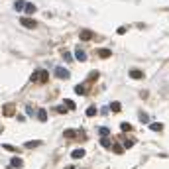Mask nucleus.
Here are the masks:
<instances>
[{
  "mask_svg": "<svg viewBox=\"0 0 169 169\" xmlns=\"http://www.w3.org/2000/svg\"><path fill=\"white\" fill-rule=\"evenodd\" d=\"M75 93H77V94H85V86H83V85H77V86H75Z\"/></svg>",
  "mask_w": 169,
  "mask_h": 169,
  "instance_id": "obj_24",
  "label": "nucleus"
},
{
  "mask_svg": "<svg viewBox=\"0 0 169 169\" xmlns=\"http://www.w3.org/2000/svg\"><path fill=\"white\" fill-rule=\"evenodd\" d=\"M47 79H49V73L45 69H39V71L32 73V77H30L32 83H47Z\"/></svg>",
  "mask_w": 169,
  "mask_h": 169,
  "instance_id": "obj_1",
  "label": "nucleus"
},
{
  "mask_svg": "<svg viewBox=\"0 0 169 169\" xmlns=\"http://www.w3.org/2000/svg\"><path fill=\"white\" fill-rule=\"evenodd\" d=\"M108 134H110L108 128H100V136H108Z\"/></svg>",
  "mask_w": 169,
  "mask_h": 169,
  "instance_id": "obj_26",
  "label": "nucleus"
},
{
  "mask_svg": "<svg viewBox=\"0 0 169 169\" xmlns=\"http://www.w3.org/2000/svg\"><path fill=\"white\" fill-rule=\"evenodd\" d=\"M100 146H102V147H106V150H108V147H112V142H110L108 138H102V140H100Z\"/></svg>",
  "mask_w": 169,
  "mask_h": 169,
  "instance_id": "obj_14",
  "label": "nucleus"
},
{
  "mask_svg": "<svg viewBox=\"0 0 169 169\" xmlns=\"http://www.w3.org/2000/svg\"><path fill=\"white\" fill-rule=\"evenodd\" d=\"M61 55H63V59L67 61V63H71V61H73V55H71V53H69V51H63V53H61Z\"/></svg>",
  "mask_w": 169,
  "mask_h": 169,
  "instance_id": "obj_17",
  "label": "nucleus"
},
{
  "mask_svg": "<svg viewBox=\"0 0 169 169\" xmlns=\"http://www.w3.org/2000/svg\"><path fill=\"white\" fill-rule=\"evenodd\" d=\"M79 38L83 39V42H89V39H93V38H94V34H93V32H90V30H81Z\"/></svg>",
  "mask_w": 169,
  "mask_h": 169,
  "instance_id": "obj_4",
  "label": "nucleus"
},
{
  "mask_svg": "<svg viewBox=\"0 0 169 169\" xmlns=\"http://www.w3.org/2000/svg\"><path fill=\"white\" fill-rule=\"evenodd\" d=\"M4 116H12V114H14V106L12 104H4Z\"/></svg>",
  "mask_w": 169,
  "mask_h": 169,
  "instance_id": "obj_9",
  "label": "nucleus"
},
{
  "mask_svg": "<svg viewBox=\"0 0 169 169\" xmlns=\"http://www.w3.org/2000/svg\"><path fill=\"white\" fill-rule=\"evenodd\" d=\"M38 118H39V120H42V122H45V120H47V112H45V110H39Z\"/></svg>",
  "mask_w": 169,
  "mask_h": 169,
  "instance_id": "obj_21",
  "label": "nucleus"
},
{
  "mask_svg": "<svg viewBox=\"0 0 169 169\" xmlns=\"http://www.w3.org/2000/svg\"><path fill=\"white\" fill-rule=\"evenodd\" d=\"M55 77H57V79H69V71H67V69H63V67H57L55 69Z\"/></svg>",
  "mask_w": 169,
  "mask_h": 169,
  "instance_id": "obj_3",
  "label": "nucleus"
},
{
  "mask_svg": "<svg viewBox=\"0 0 169 169\" xmlns=\"http://www.w3.org/2000/svg\"><path fill=\"white\" fill-rule=\"evenodd\" d=\"M24 6H26V2H24V0H18V2L14 4V8H16V10H24Z\"/></svg>",
  "mask_w": 169,
  "mask_h": 169,
  "instance_id": "obj_18",
  "label": "nucleus"
},
{
  "mask_svg": "<svg viewBox=\"0 0 169 169\" xmlns=\"http://www.w3.org/2000/svg\"><path fill=\"white\" fill-rule=\"evenodd\" d=\"M75 57H77L79 61H85V59H86V53L83 51V49H75Z\"/></svg>",
  "mask_w": 169,
  "mask_h": 169,
  "instance_id": "obj_10",
  "label": "nucleus"
},
{
  "mask_svg": "<svg viewBox=\"0 0 169 169\" xmlns=\"http://www.w3.org/2000/svg\"><path fill=\"white\" fill-rule=\"evenodd\" d=\"M20 24H22L24 28H38V22H35V20H32V18H20Z\"/></svg>",
  "mask_w": 169,
  "mask_h": 169,
  "instance_id": "obj_2",
  "label": "nucleus"
},
{
  "mask_svg": "<svg viewBox=\"0 0 169 169\" xmlns=\"http://www.w3.org/2000/svg\"><path fill=\"white\" fill-rule=\"evenodd\" d=\"M98 55H100V57H110L112 53H110V49H100V51H98Z\"/></svg>",
  "mask_w": 169,
  "mask_h": 169,
  "instance_id": "obj_19",
  "label": "nucleus"
},
{
  "mask_svg": "<svg viewBox=\"0 0 169 169\" xmlns=\"http://www.w3.org/2000/svg\"><path fill=\"white\" fill-rule=\"evenodd\" d=\"M63 104L67 106V110H75V108H77V104H75V102H73V100H69V98H67V100L63 102Z\"/></svg>",
  "mask_w": 169,
  "mask_h": 169,
  "instance_id": "obj_15",
  "label": "nucleus"
},
{
  "mask_svg": "<svg viewBox=\"0 0 169 169\" xmlns=\"http://www.w3.org/2000/svg\"><path fill=\"white\" fill-rule=\"evenodd\" d=\"M39 144H43L42 140H30V142H26V147H38Z\"/></svg>",
  "mask_w": 169,
  "mask_h": 169,
  "instance_id": "obj_12",
  "label": "nucleus"
},
{
  "mask_svg": "<svg viewBox=\"0 0 169 169\" xmlns=\"http://www.w3.org/2000/svg\"><path fill=\"white\" fill-rule=\"evenodd\" d=\"M150 130H151V132H161V130H163V124H161V122H151V124H150Z\"/></svg>",
  "mask_w": 169,
  "mask_h": 169,
  "instance_id": "obj_7",
  "label": "nucleus"
},
{
  "mask_svg": "<svg viewBox=\"0 0 169 169\" xmlns=\"http://www.w3.org/2000/svg\"><path fill=\"white\" fill-rule=\"evenodd\" d=\"M10 165L14 167V169H22V167H24V161H22V157H14V159L10 161Z\"/></svg>",
  "mask_w": 169,
  "mask_h": 169,
  "instance_id": "obj_6",
  "label": "nucleus"
},
{
  "mask_svg": "<svg viewBox=\"0 0 169 169\" xmlns=\"http://www.w3.org/2000/svg\"><path fill=\"white\" fill-rule=\"evenodd\" d=\"M108 108H110V110H112V112H120V110H122V104H120V102H116V100H114V102H112V104H110V106H108Z\"/></svg>",
  "mask_w": 169,
  "mask_h": 169,
  "instance_id": "obj_11",
  "label": "nucleus"
},
{
  "mask_svg": "<svg viewBox=\"0 0 169 169\" xmlns=\"http://www.w3.org/2000/svg\"><path fill=\"white\" fill-rule=\"evenodd\" d=\"M75 136V130H65V138H73Z\"/></svg>",
  "mask_w": 169,
  "mask_h": 169,
  "instance_id": "obj_25",
  "label": "nucleus"
},
{
  "mask_svg": "<svg viewBox=\"0 0 169 169\" xmlns=\"http://www.w3.org/2000/svg\"><path fill=\"white\" fill-rule=\"evenodd\" d=\"M85 154H86V151L83 150V147H79V150H73L71 157H73V159H81V157H85Z\"/></svg>",
  "mask_w": 169,
  "mask_h": 169,
  "instance_id": "obj_5",
  "label": "nucleus"
},
{
  "mask_svg": "<svg viewBox=\"0 0 169 169\" xmlns=\"http://www.w3.org/2000/svg\"><path fill=\"white\" fill-rule=\"evenodd\" d=\"M94 114H96V108H94V106H89V108H86V116H94Z\"/></svg>",
  "mask_w": 169,
  "mask_h": 169,
  "instance_id": "obj_22",
  "label": "nucleus"
},
{
  "mask_svg": "<svg viewBox=\"0 0 169 169\" xmlns=\"http://www.w3.org/2000/svg\"><path fill=\"white\" fill-rule=\"evenodd\" d=\"M112 151H114V154H124V147H122L120 144H114V146H112Z\"/></svg>",
  "mask_w": 169,
  "mask_h": 169,
  "instance_id": "obj_16",
  "label": "nucleus"
},
{
  "mask_svg": "<svg viewBox=\"0 0 169 169\" xmlns=\"http://www.w3.org/2000/svg\"><path fill=\"white\" fill-rule=\"evenodd\" d=\"M120 128H122V132H130V130H132V126L128 124V122H122V124H120Z\"/></svg>",
  "mask_w": 169,
  "mask_h": 169,
  "instance_id": "obj_23",
  "label": "nucleus"
},
{
  "mask_svg": "<svg viewBox=\"0 0 169 169\" xmlns=\"http://www.w3.org/2000/svg\"><path fill=\"white\" fill-rule=\"evenodd\" d=\"M24 10H26V14H34V12H35V6H34V4H30V2H26Z\"/></svg>",
  "mask_w": 169,
  "mask_h": 169,
  "instance_id": "obj_13",
  "label": "nucleus"
},
{
  "mask_svg": "<svg viewBox=\"0 0 169 169\" xmlns=\"http://www.w3.org/2000/svg\"><path fill=\"white\" fill-rule=\"evenodd\" d=\"M130 77H132V79H142L144 73L140 71V69H130Z\"/></svg>",
  "mask_w": 169,
  "mask_h": 169,
  "instance_id": "obj_8",
  "label": "nucleus"
},
{
  "mask_svg": "<svg viewBox=\"0 0 169 169\" xmlns=\"http://www.w3.org/2000/svg\"><path fill=\"white\" fill-rule=\"evenodd\" d=\"M55 112H57V114H67V106H65V104H63V106H57Z\"/></svg>",
  "mask_w": 169,
  "mask_h": 169,
  "instance_id": "obj_20",
  "label": "nucleus"
},
{
  "mask_svg": "<svg viewBox=\"0 0 169 169\" xmlns=\"http://www.w3.org/2000/svg\"><path fill=\"white\" fill-rule=\"evenodd\" d=\"M4 150H8V151H16V147H12V146H8V144H4Z\"/></svg>",
  "mask_w": 169,
  "mask_h": 169,
  "instance_id": "obj_27",
  "label": "nucleus"
}]
</instances>
